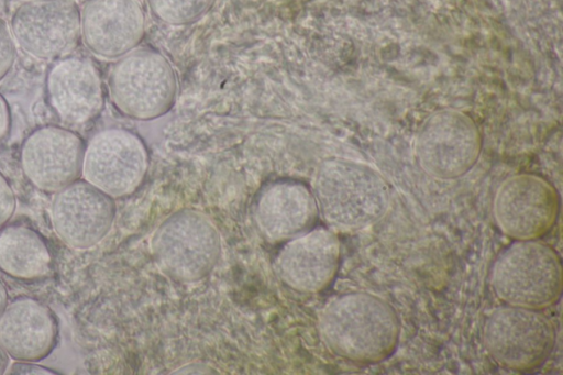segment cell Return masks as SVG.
I'll list each match as a JSON object with an SVG mask.
<instances>
[{"instance_id": "7c38bea8", "label": "cell", "mask_w": 563, "mask_h": 375, "mask_svg": "<svg viewBox=\"0 0 563 375\" xmlns=\"http://www.w3.org/2000/svg\"><path fill=\"white\" fill-rule=\"evenodd\" d=\"M115 216L113 198L85 179H77L55 192L51 220L57 236L77 250L98 244L109 232Z\"/></svg>"}, {"instance_id": "9c48e42d", "label": "cell", "mask_w": 563, "mask_h": 375, "mask_svg": "<svg viewBox=\"0 0 563 375\" xmlns=\"http://www.w3.org/2000/svg\"><path fill=\"white\" fill-rule=\"evenodd\" d=\"M147 166L146 147L136 134L107 129L96 133L85 147L81 176L114 199L134 192Z\"/></svg>"}, {"instance_id": "3957f363", "label": "cell", "mask_w": 563, "mask_h": 375, "mask_svg": "<svg viewBox=\"0 0 563 375\" xmlns=\"http://www.w3.org/2000/svg\"><path fill=\"white\" fill-rule=\"evenodd\" d=\"M492 286L508 306L542 310L561 296V258L550 245L538 240L516 241L497 256Z\"/></svg>"}, {"instance_id": "277c9868", "label": "cell", "mask_w": 563, "mask_h": 375, "mask_svg": "<svg viewBox=\"0 0 563 375\" xmlns=\"http://www.w3.org/2000/svg\"><path fill=\"white\" fill-rule=\"evenodd\" d=\"M108 86L117 110L142 121L167 113L178 88L168 59L151 48H135L120 57L111 68Z\"/></svg>"}, {"instance_id": "8992f818", "label": "cell", "mask_w": 563, "mask_h": 375, "mask_svg": "<svg viewBox=\"0 0 563 375\" xmlns=\"http://www.w3.org/2000/svg\"><path fill=\"white\" fill-rule=\"evenodd\" d=\"M482 337L498 365L522 372L539 367L549 357L555 329L540 310L507 306L485 318Z\"/></svg>"}, {"instance_id": "ac0fdd59", "label": "cell", "mask_w": 563, "mask_h": 375, "mask_svg": "<svg viewBox=\"0 0 563 375\" xmlns=\"http://www.w3.org/2000/svg\"><path fill=\"white\" fill-rule=\"evenodd\" d=\"M0 271L20 280H35L52 271V254L35 230L11 224L0 230Z\"/></svg>"}, {"instance_id": "7402d4cb", "label": "cell", "mask_w": 563, "mask_h": 375, "mask_svg": "<svg viewBox=\"0 0 563 375\" xmlns=\"http://www.w3.org/2000/svg\"><path fill=\"white\" fill-rule=\"evenodd\" d=\"M10 374H45V375H53L58 374L55 371H52L47 367L41 366L38 364H35L34 362L29 361H18L10 367L9 371Z\"/></svg>"}, {"instance_id": "5b68a950", "label": "cell", "mask_w": 563, "mask_h": 375, "mask_svg": "<svg viewBox=\"0 0 563 375\" xmlns=\"http://www.w3.org/2000/svg\"><path fill=\"white\" fill-rule=\"evenodd\" d=\"M154 257L162 272L181 282L207 276L220 256V236L201 212L181 210L167 218L152 241Z\"/></svg>"}, {"instance_id": "52a82bcc", "label": "cell", "mask_w": 563, "mask_h": 375, "mask_svg": "<svg viewBox=\"0 0 563 375\" xmlns=\"http://www.w3.org/2000/svg\"><path fill=\"white\" fill-rule=\"evenodd\" d=\"M482 151V135L474 120L456 110H441L421 124L415 141L419 166L429 176L449 180L466 174Z\"/></svg>"}, {"instance_id": "5bb4252c", "label": "cell", "mask_w": 563, "mask_h": 375, "mask_svg": "<svg viewBox=\"0 0 563 375\" xmlns=\"http://www.w3.org/2000/svg\"><path fill=\"white\" fill-rule=\"evenodd\" d=\"M145 15L139 0H88L81 8V38L93 55L119 59L143 40Z\"/></svg>"}, {"instance_id": "d4e9b609", "label": "cell", "mask_w": 563, "mask_h": 375, "mask_svg": "<svg viewBox=\"0 0 563 375\" xmlns=\"http://www.w3.org/2000/svg\"><path fill=\"white\" fill-rule=\"evenodd\" d=\"M8 304V293L4 285L0 280V316Z\"/></svg>"}, {"instance_id": "484cf974", "label": "cell", "mask_w": 563, "mask_h": 375, "mask_svg": "<svg viewBox=\"0 0 563 375\" xmlns=\"http://www.w3.org/2000/svg\"><path fill=\"white\" fill-rule=\"evenodd\" d=\"M5 1L7 0H0V16L3 14L5 10Z\"/></svg>"}, {"instance_id": "4316f807", "label": "cell", "mask_w": 563, "mask_h": 375, "mask_svg": "<svg viewBox=\"0 0 563 375\" xmlns=\"http://www.w3.org/2000/svg\"><path fill=\"white\" fill-rule=\"evenodd\" d=\"M21 2H29V1H34V0H19Z\"/></svg>"}, {"instance_id": "ba28073f", "label": "cell", "mask_w": 563, "mask_h": 375, "mask_svg": "<svg viewBox=\"0 0 563 375\" xmlns=\"http://www.w3.org/2000/svg\"><path fill=\"white\" fill-rule=\"evenodd\" d=\"M10 30L29 56L57 59L73 52L81 37V9L76 0L22 2L11 16Z\"/></svg>"}, {"instance_id": "2e32d148", "label": "cell", "mask_w": 563, "mask_h": 375, "mask_svg": "<svg viewBox=\"0 0 563 375\" xmlns=\"http://www.w3.org/2000/svg\"><path fill=\"white\" fill-rule=\"evenodd\" d=\"M46 93L53 111L67 124L88 123L103 107L99 73L86 58L67 57L57 62L47 74Z\"/></svg>"}, {"instance_id": "e0dca14e", "label": "cell", "mask_w": 563, "mask_h": 375, "mask_svg": "<svg viewBox=\"0 0 563 375\" xmlns=\"http://www.w3.org/2000/svg\"><path fill=\"white\" fill-rule=\"evenodd\" d=\"M58 323L45 304L19 297L0 316V345L15 361L37 362L54 350Z\"/></svg>"}, {"instance_id": "4fadbf2b", "label": "cell", "mask_w": 563, "mask_h": 375, "mask_svg": "<svg viewBox=\"0 0 563 375\" xmlns=\"http://www.w3.org/2000/svg\"><path fill=\"white\" fill-rule=\"evenodd\" d=\"M341 260V244L334 231L312 228L285 243L275 266L282 280L301 293H319L334 279Z\"/></svg>"}, {"instance_id": "ffe728a7", "label": "cell", "mask_w": 563, "mask_h": 375, "mask_svg": "<svg viewBox=\"0 0 563 375\" xmlns=\"http://www.w3.org/2000/svg\"><path fill=\"white\" fill-rule=\"evenodd\" d=\"M15 60V41L8 23L0 16V81L11 71Z\"/></svg>"}, {"instance_id": "cb8c5ba5", "label": "cell", "mask_w": 563, "mask_h": 375, "mask_svg": "<svg viewBox=\"0 0 563 375\" xmlns=\"http://www.w3.org/2000/svg\"><path fill=\"white\" fill-rule=\"evenodd\" d=\"M9 366V355L0 345V374L5 373Z\"/></svg>"}, {"instance_id": "8fae6325", "label": "cell", "mask_w": 563, "mask_h": 375, "mask_svg": "<svg viewBox=\"0 0 563 375\" xmlns=\"http://www.w3.org/2000/svg\"><path fill=\"white\" fill-rule=\"evenodd\" d=\"M85 147L82 139L69 129L38 128L22 145V170L34 187L55 194L81 176Z\"/></svg>"}, {"instance_id": "603a6c76", "label": "cell", "mask_w": 563, "mask_h": 375, "mask_svg": "<svg viewBox=\"0 0 563 375\" xmlns=\"http://www.w3.org/2000/svg\"><path fill=\"white\" fill-rule=\"evenodd\" d=\"M11 124L9 104L0 93V141L8 134Z\"/></svg>"}, {"instance_id": "30bf717a", "label": "cell", "mask_w": 563, "mask_h": 375, "mask_svg": "<svg viewBox=\"0 0 563 375\" xmlns=\"http://www.w3.org/2000/svg\"><path fill=\"white\" fill-rule=\"evenodd\" d=\"M560 199L553 186L540 176L519 174L498 187L493 213L500 231L516 241L538 240L554 225Z\"/></svg>"}, {"instance_id": "9a60e30c", "label": "cell", "mask_w": 563, "mask_h": 375, "mask_svg": "<svg viewBox=\"0 0 563 375\" xmlns=\"http://www.w3.org/2000/svg\"><path fill=\"white\" fill-rule=\"evenodd\" d=\"M318 213L312 190L292 179L264 185L252 205L257 229L272 243H285L308 232L314 228Z\"/></svg>"}, {"instance_id": "44dd1931", "label": "cell", "mask_w": 563, "mask_h": 375, "mask_svg": "<svg viewBox=\"0 0 563 375\" xmlns=\"http://www.w3.org/2000/svg\"><path fill=\"white\" fill-rule=\"evenodd\" d=\"M16 199L14 191L0 172V229L11 219L15 211Z\"/></svg>"}, {"instance_id": "d6986e66", "label": "cell", "mask_w": 563, "mask_h": 375, "mask_svg": "<svg viewBox=\"0 0 563 375\" xmlns=\"http://www.w3.org/2000/svg\"><path fill=\"white\" fill-rule=\"evenodd\" d=\"M153 14L170 25H186L203 16L216 0H147Z\"/></svg>"}, {"instance_id": "6da1fadb", "label": "cell", "mask_w": 563, "mask_h": 375, "mask_svg": "<svg viewBox=\"0 0 563 375\" xmlns=\"http://www.w3.org/2000/svg\"><path fill=\"white\" fill-rule=\"evenodd\" d=\"M320 337L335 355L377 363L397 348L400 322L395 309L373 294L355 291L331 300L319 319Z\"/></svg>"}, {"instance_id": "7a4b0ae2", "label": "cell", "mask_w": 563, "mask_h": 375, "mask_svg": "<svg viewBox=\"0 0 563 375\" xmlns=\"http://www.w3.org/2000/svg\"><path fill=\"white\" fill-rule=\"evenodd\" d=\"M312 192L319 213L334 232L372 225L386 213L390 199L380 174L345 159L324 162L316 175Z\"/></svg>"}]
</instances>
